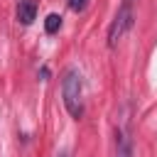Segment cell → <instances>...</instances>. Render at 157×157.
Wrapping results in <instances>:
<instances>
[{
	"mask_svg": "<svg viewBox=\"0 0 157 157\" xmlns=\"http://www.w3.org/2000/svg\"><path fill=\"white\" fill-rule=\"evenodd\" d=\"M61 98H64V108L69 110L71 118H81L83 115V78L78 69H66L64 78H61Z\"/></svg>",
	"mask_w": 157,
	"mask_h": 157,
	"instance_id": "obj_1",
	"label": "cell"
},
{
	"mask_svg": "<svg viewBox=\"0 0 157 157\" xmlns=\"http://www.w3.org/2000/svg\"><path fill=\"white\" fill-rule=\"evenodd\" d=\"M132 20H135V15H132V0H123L120 7H118V12H115V17H113V22H110V27H108V47H115L125 37V32L132 27Z\"/></svg>",
	"mask_w": 157,
	"mask_h": 157,
	"instance_id": "obj_2",
	"label": "cell"
},
{
	"mask_svg": "<svg viewBox=\"0 0 157 157\" xmlns=\"http://www.w3.org/2000/svg\"><path fill=\"white\" fill-rule=\"evenodd\" d=\"M37 17V2L34 0H20L17 2V22L20 25H32Z\"/></svg>",
	"mask_w": 157,
	"mask_h": 157,
	"instance_id": "obj_3",
	"label": "cell"
},
{
	"mask_svg": "<svg viewBox=\"0 0 157 157\" xmlns=\"http://www.w3.org/2000/svg\"><path fill=\"white\" fill-rule=\"evenodd\" d=\"M118 157H132V152H130V137L123 130H118Z\"/></svg>",
	"mask_w": 157,
	"mask_h": 157,
	"instance_id": "obj_4",
	"label": "cell"
},
{
	"mask_svg": "<svg viewBox=\"0 0 157 157\" xmlns=\"http://www.w3.org/2000/svg\"><path fill=\"white\" fill-rule=\"evenodd\" d=\"M59 27H61V17H59L56 12L47 15V20H44V29H47V34H56Z\"/></svg>",
	"mask_w": 157,
	"mask_h": 157,
	"instance_id": "obj_5",
	"label": "cell"
},
{
	"mask_svg": "<svg viewBox=\"0 0 157 157\" xmlns=\"http://www.w3.org/2000/svg\"><path fill=\"white\" fill-rule=\"evenodd\" d=\"M86 5H88V0H69V7H71L74 12H81V10H86Z\"/></svg>",
	"mask_w": 157,
	"mask_h": 157,
	"instance_id": "obj_6",
	"label": "cell"
}]
</instances>
